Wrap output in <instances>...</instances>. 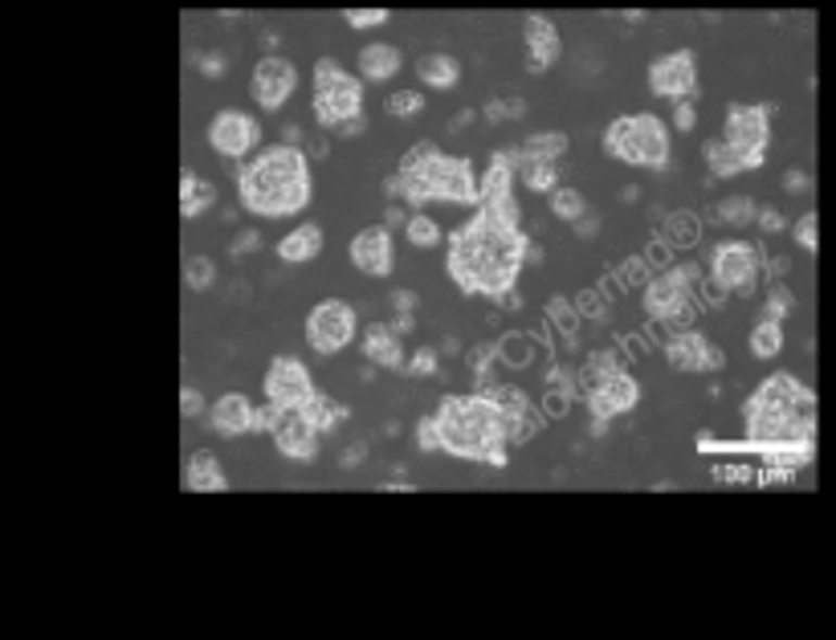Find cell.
<instances>
[{
  "instance_id": "6da1fadb",
  "label": "cell",
  "mask_w": 836,
  "mask_h": 640,
  "mask_svg": "<svg viewBox=\"0 0 836 640\" xmlns=\"http://www.w3.org/2000/svg\"><path fill=\"white\" fill-rule=\"evenodd\" d=\"M519 261H522L519 229H498V225H490L485 217H478L453 236L449 273L457 286L506 290L519 278Z\"/></svg>"
},
{
  "instance_id": "7a4b0ae2",
  "label": "cell",
  "mask_w": 836,
  "mask_h": 640,
  "mask_svg": "<svg viewBox=\"0 0 836 640\" xmlns=\"http://www.w3.org/2000/svg\"><path fill=\"white\" fill-rule=\"evenodd\" d=\"M306 159L299 148H269L253 164L241 168V204L262 213V217H286V213H299L306 204Z\"/></svg>"
},
{
  "instance_id": "3957f363",
  "label": "cell",
  "mask_w": 836,
  "mask_h": 640,
  "mask_svg": "<svg viewBox=\"0 0 836 640\" xmlns=\"http://www.w3.org/2000/svg\"><path fill=\"white\" fill-rule=\"evenodd\" d=\"M436 428H441V440L449 445L453 453L466 457H482V453H498L502 445V408L490 400V396H449L441 405V417H436Z\"/></svg>"
},
{
  "instance_id": "277c9868",
  "label": "cell",
  "mask_w": 836,
  "mask_h": 640,
  "mask_svg": "<svg viewBox=\"0 0 836 640\" xmlns=\"http://www.w3.org/2000/svg\"><path fill=\"white\" fill-rule=\"evenodd\" d=\"M359 106H364V86L355 82L352 74H343L334 62H318L315 69L318 123H322V127H334V131H359V127H364Z\"/></svg>"
},
{
  "instance_id": "5b68a950",
  "label": "cell",
  "mask_w": 836,
  "mask_h": 640,
  "mask_svg": "<svg viewBox=\"0 0 836 640\" xmlns=\"http://www.w3.org/2000/svg\"><path fill=\"white\" fill-rule=\"evenodd\" d=\"M604 148L620 155L624 164L641 168H661L669 159V131L657 115H624L612 123V131L604 136Z\"/></svg>"
},
{
  "instance_id": "8992f818",
  "label": "cell",
  "mask_w": 836,
  "mask_h": 640,
  "mask_svg": "<svg viewBox=\"0 0 836 640\" xmlns=\"http://www.w3.org/2000/svg\"><path fill=\"white\" fill-rule=\"evenodd\" d=\"M352 338H355V310L347 303L327 298V303H318L315 310L306 315V343H311V351L334 355L343 351Z\"/></svg>"
},
{
  "instance_id": "52a82bcc",
  "label": "cell",
  "mask_w": 836,
  "mask_h": 640,
  "mask_svg": "<svg viewBox=\"0 0 836 640\" xmlns=\"http://www.w3.org/2000/svg\"><path fill=\"white\" fill-rule=\"evenodd\" d=\"M420 180L429 184V196H445V201L457 204H473L478 201V184H473V168L457 155H441L436 152L429 159V168L420 171Z\"/></svg>"
},
{
  "instance_id": "ba28073f",
  "label": "cell",
  "mask_w": 836,
  "mask_h": 640,
  "mask_svg": "<svg viewBox=\"0 0 836 640\" xmlns=\"http://www.w3.org/2000/svg\"><path fill=\"white\" fill-rule=\"evenodd\" d=\"M266 396L274 408H302L315 392H311V375L299 359H274L266 371Z\"/></svg>"
},
{
  "instance_id": "9c48e42d",
  "label": "cell",
  "mask_w": 836,
  "mask_h": 640,
  "mask_svg": "<svg viewBox=\"0 0 836 640\" xmlns=\"http://www.w3.org/2000/svg\"><path fill=\"white\" fill-rule=\"evenodd\" d=\"M208 143H213V152L229 155V159H241V155H250L253 143H257V123L245 118L241 111H220V115L208 123Z\"/></svg>"
},
{
  "instance_id": "30bf717a",
  "label": "cell",
  "mask_w": 836,
  "mask_h": 640,
  "mask_svg": "<svg viewBox=\"0 0 836 640\" xmlns=\"http://www.w3.org/2000/svg\"><path fill=\"white\" fill-rule=\"evenodd\" d=\"M294 86H299V69H294V62H286V57H266V62H257V69H253V94H257V102H262L266 111H278V106L294 94Z\"/></svg>"
},
{
  "instance_id": "8fae6325",
  "label": "cell",
  "mask_w": 836,
  "mask_h": 640,
  "mask_svg": "<svg viewBox=\"0 0 836 640\" xmlns=\"http://www.w3.org/2000/svg\"><path fill=\"white\" fill-rule=\"evenodd\" d=\"M649 86L653 94H661V99H686L689 90H694V57L682 50L661 57V62H653Z\"/></svg>"
},
{
  "instance_id": "7c38bea8",
  "label": "cell",
  "mask_w": 836,
  "mask_h": 640,
  "mask_svg": "<svg viewBox=\"0 0 836 640\" xmlns=\"http://www.w3.org/2000/svg\"><path fill=\"white\" fill-rule=\"evenodd\" d=\"M763 139H768V127H763V111H751V106H735L731 111V123H726V143L735 148L747 164H759V152H763Z\"/></svg>"
},
{
  "instance_id": "4fadbf2b",
  "label": "cell",
  "mask_w": 836,
  "mask_h": 640,
  "mask_svg": "<svg viewBox=\"0 0 836 640\" xmlns=\"http://www.w3.org/2000/svg\"><path fill=\"white\" fill-rule=\"evenodd\" d=\"M278 449L290 457H311L315 449V424L302 417V408H278V421H269Z\"/></svg>"
},
{
  "instance_id": "5bb4252c",
  "label": "cell",
  "mask_w": 836,
  "mask_h": 640,
  "mask_svg": "<svg viewBox=\"0 0 836 640\" xmlns=\"http://www.w3.org/2000/svg\"><path fill=\"white\" fill-rule=\"evenodd\" d=\"M352 261L371 278H384L392 270V233L388 229H364L352 241Z\"/></svg>"
},
{
  "instance_id": "9a60e30c",
  "label": "cell",
  "mask_w": 836,
  "mask_h": 640,
  "mask_svg": "<svg viewBox=\"0 0 836 640\" xmlns=\"http://www.w3.org/2000/svg\"><path fill=\"white\" fill-rule=\"evenodd\" d=\"M559 53H563V37H559V29H555L552 21L543 17L527 21V57H531V69L555 66Z\"/></svg>"
},
{
  "instance_id": "2e32d148",
  "label": "cell",
  "mask_w": 836,
  "mask_h": 640,
  "mask_svg": "<svg viewBox=\"0 0 836 640\" xmlns=\"http://www.w3.org/2000/svg\"><path fill=\"white\" fill-rule=\"evenodd\" d=\"M636 405V384L629 375H608L604 384L592 388V408L600 417H617V412H629Z\"/></svg>"
},
{
  "instance_id": "e0dca14e",
  "label": "cell",
  "mask_w": 836,
  "mask_h": 640,
  "mask_svg": "<svg viewBox=\"0 0 836 640\" xmlns=\"http://www.w3.org/2000/svg\"><path fill=\"white\" fill-rule=\"evenodd\" d=\"M714 270H719V278L726 286H747L755 273V253L747 249V245H722Z\"/></svg>"
},
{
  "instance_id": "ac0fdd59",
  "label": "cell",
  "mask_w": 836,
  "mask_h": 640,
  "mask_svg": "<svg viewBox=\"0 0 836 640\" xmlns=\"http://www.w3.org/2000/svg\"><path fill=\"white\" fill-rule=\"evenodd\" d=\"M213 417H217V428L220 433H229V437H237V433H245L253 424V405L245 400V396H237V392H229V396H220L217 408H213Z\"/></svg>"
},
{
  "instance_id": "d6986e66",
  "label": "cell",
  "mask_w": 836,
  "mask_h": 640,
  "mask_svg": "<svg viewBox=\"0 0 836 640\" xmlns=\"http://www.w3.org/2000/svg\"><path fill=\"white\" fill-rule=\"evenodd\" d=\"M322 249V229L318 225H299L294 233H286L278 241V257L282 261H311Z\"/></svg>"
},
{
  "instance_id": "ffe728a7",
  "label": "cell",
  "mask_w": 836,
  "mask_h": 640,
  "mask_svg": "<svg viewBox=\"0 0 836 640\" xmlns=\"http://www.w3.org/2000/svg\"><path fill=\"white\" fill-rule=\"evenodd\" d=\"M359 69H364V78L384 82V78H392L401 69V53L392 50V46H368V50L359 53Z\"/></svg>"
},
{
  "instance_id": "44dd1931",
  "label": "cell",
  "mask_w": 836,
  "mask_h": 640,
  "mask_svg": "<svg viewBox=\"0 0 836 640\" xmlns=\"http://www.w3.org/2000/svg\"><path fill=\"white\" fill-rule=\"evenodd\" d=\"M185 482L192 489H225V473H220V465L213 461V453H197L188 461Z\"/></svg>"
},
{
  "instance_id": "7402d4cb",
  "label": "cell",
  "mask_w": 836,
  "mask_h": 640,
  "mask_svg": "<svg viewBox=\"0 0 836 640\" xmlns=\"http://www.w3.org/2000/svg\"><path fill=\"white\" fill-rule=\"evenodd\" d=\"M482 208H498V204H510L515 196H510V168L506 164H494V168L485 171V180H482Z\"/></svg>"
},
{
  "instance_id": "603a6c76",
  "label": "cell",
  "mask_w": 836,
  "mask_h": 640,
  "mask_svg": "<svg viewBox=\"0 0 836 640\" xmlns=\"http://www.w3.org/2000/svg\"><path fill=\"white\" fill-rule=\"evenodd\" d=\"M420 78L429 86H453L461 78V66L453 62L449 53H429V57L420 62Z\"/></svg>"
},
{
  "instance_id": "cb8c5ba5",
  "label": "cell",
  "mask_w": 836,
  "mask_h": 640,
  "mask_svg": "<svg viewBox=\"0 0 836 640\" xmlns=\"http://www.w3.org/2000/svg\"><path fill=\"white\" fill-rule=\"evenodd\" d=\"M368 359L371 363H384V368H396V363H401V343H396V335H388V331H371L368 335Z\"/></svg>"
},
{
  "instance_id": "d4e9b609",
  "label": "cell",
  "mask_w": 836,
  "mask_h": 640,
  "mask_svg": "<svg viewBox=\"0 0 836 640\" xmlns=\"http://www.w3.org/2000/svg\"><path fill=\"white\" fill-rule=\"evenodd\" d=\"M213 204V188L197 180V176H185V201H180V213L185 217H201L204 208Z\"/></svg>"
},
{
  "instance_id": "484cf974",
  "label": "cell",
  "mask_w": 836,
  "mask_h": 640,
  "mask_svg": "<svg viewBox=\"0 0 836 640\" xmlns=\"http://www.w3.org/2000/svg\"><path fill=\"white\" fill-rule=\"evenodd\" d=\"M522 180H527V188H535V192L555 188V159H535V155H527V159H522Z\"/></svg>"
},
{
  "instance_id": "4316f807",
  "label": "cell",
  "mask_w": 836,
  "mask_h": 640,
  "mask_svg": "<svg viewBox=\"0 0 836 640\" xmlns=\"http://www.w3.org/2000/svg\"><path fill=\"white\" fill-rule=\"evenodd\" d=\"M706 159H710V168L714 171H738L747 159L726 143V139H719V143H706Z\"/></svg>"
},
{
  "instance_id": "83f0119b",
  "label": "cell",
  "mask_w": 836,
  "mask_h": 640,
  "mask_svg": "<svg viewBox=\"0 0 836 640\" xmlns=\"http://www.w3.org/2000/svg\"><path fill=\"white\" fill-rule=\"evenodd\" d=\"M568 152V136H531L527 139V155L535 159H559Z\"/></svg>"
},
{
  "instance_id": "f1b7e54d",
  "label": "cell",
  "mask_w": 836,
  "mask_h": 640,
  "mask_svg": "<svg viewBox=\"0 0 836 640\" xmlns=\"http://www.w3.org/2000/svg\"><path fill=\"white\" fill-rule=\"evenodd\" d=\"M404 233H408V241H413V245H420V249H429V245H436V241H441V229H436L433 217H413L408 225H404Z\"/></svg>"
},
{
  "instance_id": "f546056e",
  "label": "cell",
  "mask_w": 836,
  "mask_h": 640,
  "mask_svg": "<svg viewBox=\"0 0 836 640\" xmlns=\"http://www.w3.org/2000/svg\"><path fill=\"white\" fill-rule=\"evenodd\" d=\"M552 208H555V217H563V220H580V213H584V196H580L575 188H555Z\"/></svg>"
},
{
  "instance_id": "4dcf8cb0",
  "label": "cell",
  "mask_w": 836,
  "mask_h": 640,
  "mask_svg": "<svg viewBox=\"0 0 836 640\" xmlns=\"http://www.w3.org/2000/svg\"><path fill=\"white\" fill-rule=\"evenodd\" d=\"M436 155L433 143H417V148H408L401 159V176H420V171L429 168V159Z\"/></svg>"
},
{
  "instance_id": "1f68e13d",
  "label": "cell",
  "mask_w": 836,
  "mask_h": 640,
  "mask_svg": "<svg viewBox=\"0 0 836 640\" xmlns=\"http://www.w3.org/2000/svg\"><path fill=\"white\" fill-rule=\"evenodd\" d=\"M698 351H706L702 338H677V343L669 347V359H673V368H694V363H698Z\"/></svg>"
},
{
  "instance_id": "d6a6232c",
  "label": "cell",
  "mask_w": 836,
  "mask_h": 640,
  "mask_svg": "<svg viewBox=\"0 0 836 640\" xmlns=\"http://www.w3.org/2000/svg\"><path fill=\"white\" fill-rule=\"evenodd\" d=\"M185 278L192 290H204L208 282H213V261H208V257H192V261L185 266Z\"/></svg>"
},
{
  "instance_id": "836d02e7",
  "label": "cell",
  "mask_w": 836,
  "mask_h": 640,
  "mask_svg": "<svg viewBox=\"0 0 836 640\" xmlns=\"http://www.w3.org/2000/svg\"><path fill=\"white\" fill-rule=\"evenodd\" d=\"M420 106H425V99H420L417 90H396V94L388 99V111H392V115H417Z\"/></svg>"
},
{
  "instance_id": "e575fe53",
  "label": "cell",
  "mask_w": 836,
  "mask_h": 640,
  "mask_svg": "<svg viewBox=\"0 0 836 640\" xmlns=\"http://www.w3.org/2000/svg\"><path fill=\"white\" fill-rule=\"evenodd\" d=\"M384 21H388L384 9H352V13H347V25H352V29H368V25H384Z\"/></svg>"
},
{
  "instance_id": "d590c367",
  "label": "cell",
  "mask_w": 836,
  "mask_h": 640,
  "mask_svg": "<svg viewBox=\"0 0 836 640\" xmlns=\"http://www.w3.org/2000/svg\"><path fill=\"white\" fill-rule=\"evenodd\" d=\"M775 343H780V335H775V331H771V327H763V331H759V335H755V347H759V351H771V347H775Z\"/></svg>"
},
{
  "instance_id": "8d00e7d4",
  "label": "cell",
  "mask_w": 836,
  "mask_h": 640,
  "mask_svg": "<svg viewBox=\"0 0 836 640\" xmlns=\"http://www.w3.org/2000/svg\"><path fill=\"white\" fill-rule=\"evenodd\" d=\"M413 371H433V351H420V359L413 363Z\"/></svg>"
},
{
  "instance_id": "74e56055",
  "label": "cell",
  "mask_w": 836,
  "mask_h": 640,
  "mask_svg": "<svg viewBox=\"0 0 836 640\" xmlns=\"http://www.w3.org/2000/svg\"><path fill=\"white\" fill-rule=\"evenodd\" d=\"M677 123L689 127V123H694V111H689V106H677Z\"/></svg>"
},
{
  "instance_id": "f35d334b",
  "label": "cell",
  "mask_w": 836,
  "mask_h": 640,
  "mask_svg": "<svg viewBox=\"0 0 836 640\" xmlns=\"http://www.w3.org/2000/svg\"><path fill=\"white\" fill-rule=\"evenodd\" d=\"M250 245H257V233H245V236H241V241H237V253L250 249Z\"/></svg>"
}]
</instances>
